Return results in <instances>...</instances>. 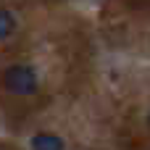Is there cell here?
<instances>
[{"instance_id":"3","label":"cell","mask_w":150,"mask_h":150,"mask_svg":"<svg viewBox=\"0 0 150 150\" xmlns=\"http://www.w3.org/2000/svg\"><path fill=\"white\" fill-rule=\"evenodd\" d=\"M13 29H16V18H13V13H8V11L0 8V40L11 37Z\"/></svg>"},{"instance_id":"2","label":"cell","mask_w":150,"mask_h":150,"mask_svg":"<svg viewBox=\"0 0 150 150\" xmlns=\"http://www.w3.org/2000/svg\"><path fill=\"white\" fill-rule=\"evenodd\" d=\"M34 150H63V140H58L55 134H37L32 140Z\"/></svg>"},{"instance_id":"1","label":"cell","mask_w":150,"mask_h":150,"mask_svg":"<svg viewBox=\"0 0 150 150\" xmlns=\"http://www.w3.org/2000/svg\"><path fill=\"white\" fill-rule=\"evenodd\" d=\"M3 84H5V90L13 92V95H34L37 87H40V79H37V71H34L32 66L16 63V66H8V69H5Z\"/></svg>"}]
</instances>
